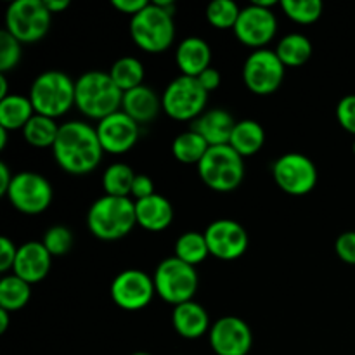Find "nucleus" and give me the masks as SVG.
Listing matches in <instances>:
<instances>
[{
  "label": "nucleus",
  "instance_id": "obj_4",
  "mask_svg": "<svg viewBox=\"0 0 355 355\" xmlns=\"http://www.w3.org/2000/svg\"><path fill=\"white\" fill-rule=\"evenodd\" d=\"M28 97L35 113L58 120L75 106V80L61 69H47L33 80Z\"/></svg>",
  "mask_w": 355,
  "mask_h": 355
},
{
  "label": "nucleus",
  "instance_id": "obj_49",
  "mask_svg": "<svg viewBox=\"0 0 355 355\" xmlns=\"http://www.w3.org/2000/svg\"><path fill=\"white\" fill-rule=\"evenodd\" d=\"M352 151H354V155H355V141H354V144H352Z\"/></svg>",
  "mask_w": 355,
  "mask_h": 355
},
{
  "label": "nucleus",
  "instance_id": "obj_3",
  "mask_svg": "<svg viewBox=\"0 0 355 355\" xmlns=\"http://www.w3.org/2000/svg\"><path fill=\"white\" fill-rule=\"evenodd\" d=\"M87 225L92 236L103 241H118L127 238L137 225L135 201L130 198H97L87 211Z\"/></svg>",
  "mask_w": 355,
  "mask_h": 355
},
{
  "label": "nucleus",
  "instance_id": "obj_44",
  "mask_svg": "<svg viewBox=\"0 0 355 355\" xmlns=\"http://www.w3.org/2000/svg\"><path fill=\"white\" fill-rule=\"evenodd\" d=\"M44 3L51 14L62 12V10H66L69 7V0H44Z\"/></svg>",
  "mask_w": 355,
  "mask_h": 355
},
{
  "label": "nucleus",
  "instance_id": "obj_34",
  "mask_svg": "<svg viewBox=\"0 0 355 355\" xmlns=\"http://www.w3.org/2000/svg\"><path fill=\"white\" fill-rule=\"evenodd\" d=\"M281 9L295 23L312 24L322 16L324 6L321 0H283Z\"/></svg>",
  "mask_w": 355,
  "mask_h": 355
},
{
  "label": "nucleus",
  "instance_id": "obj_46",
  "mask_svg": "<svg viewBox=\"0 0 355 355\" xmlns=\"http://www.w3.org/2000/svg\"><path fill=\"white\" fill-rule=\"evenodd\" d=\"M9 94V83H7V76L3 73H0V101L6 99Z\"/></svg>",
  "mask_w": 355,
  "mask_h": 355
},
{
  "label": "nucleus",
  "instance_id": "obj_11",
  "mask_svg": "<svg viewBox=\"0 0 355 355\" xmlns=\"http://www.w3.org/2000/svg\"><path fill=\"white\" fill-rule=\"evenodd\" d=\"M6 198L21 214L38 215L51 207L54 191L42 173L17 172L14 173Z\"/></svg>",
  "mask_w": 355,
  "mask_h": 355
},
{
  "label": "nucleus",
  "instance_id": "obj_9",
  "mask_svg": "<svg viewBox=\"0 0 355 355\" xmlns=\"http://www.w3.org/2000/svg\"><path fill=\"white\" fill-rule=\"evenodd\" d=\"M52 14L44 0H14L6 10V28L21 44H37L51 28Z\"/></svg>",
  "mask_w": 355,
  "mask_h": 355
},
{
  "label": "nucleus",
  "instance_id": "obj_26",
  "mask_svg": "<svg viewBox=\"0 0 355 355\" xmlns=\"http://www.w3.org/2000/svg\"><path fill=\"white\" fill-rule=\"evenodd\" d=\"M312 42L304 33H288L277 42L276 54L284 66L298 68L312 58Z\"/></svg>",
  "mask_w": 355,
  "mask_h": 355
},
{
  "label": "nucleus",
  "instance_id": "obj_13",
  "mask_svg": "<svg viewBox=\"0 0 355 355\" xmlns=\"http://www.w3.org/2000/svg\"><path fill=\"white\" fill-rule=\"evenodd\" d=\"M110 293L111 300L121 311L137 312L148 307L155 298V281H153V276H149L144 270H121L111 283Z\"/></svg>",
  "mask_w": 355,
  "mask_h": 355
},
{
  "label": "nucleus",
  "instance_id": "obj_22",
  "mask_svg": "<svg viewBox=\"0 0 355 355\" xmlns=\"http://www.w3.org/2000/svg\"><path fill=\"white\" fill-rule=\"evenodd\" d=\"M162 110V96H158L151 87L141 85L123 94L121 111L127 113L128 116L134 121H137L139 125L153 121L158 116Z\"/></svg>",
  "mask_w": 355,
  "mask_h": 355
},
{
  "label": "nucleus",
  "instance_id": "obj_39",
  "mask_svg": "<svg viewBox=\"0 0 355 355\" xmlns=\"http://www.w3.org/2000/svg\"><path fill=\"white\" fill-rule=\"evenodd\" d=\"M17 248L14 241L7 236L0 238V272H9L14 269V262L17 257Z\"/></svg>",
  "mask_w": 355,
  "mask_h": 355
},
{
  "label": "nucleus",
  "instance_id": "obj_5",
  "mask_svg": "<svg viewBox=\"0 0 355 355\" xmlns=\"http://www.w3.org/2000/svg\"><path fill=\"white\" fill-rule=\"evenodd\" d=\"M130 37L139 49L146 52H163L175 40L173 12L158 3L149 2L141 12L132 16Z\"/></svg>",
  "mask_w": 355,
  "mask_h": 355
},
{
  "label": "nucleus",
  "instance_id": "obj_36",
  "mask_svg": "<svg viewBox=\"0 0 355 355\" xmlns=\"http://www.w3.org/2000/svg\"><path fill=\"white\" fill-rule=\"evenodd\" d=\"M21 45L23 44L14 38L9 31H0V73L7 75L19 64L21 54H23Z\"/></svg>",
  "mask_w": 355,
  "mask_h": 355
},
{
  "label": "nucleus",
  "instance_id": "obj_31",
  "mask_svg": "<svg viewBox=\"0 0 355 355\" xmlns=\"http://www.w3.org/2000/svg\"><path fill=\"white\" fill-rule=\"evenodd\" d=\"M137 173L127 163H113L103 173V189L107 196L130 198Z\"/></svg>",
  "mask_w": 355,
  "mask_h": 355
},
{
  "label": "nucleus",
  "instance_id": "obj_47",
  "mask_svg": "<svg viewBox=\"0 0 355 355\" xmlns=\"http://www.w3.org/2000/svg\"><path fill=\"white\" fill-rule=\"evenodd\" d=\"M7 135H9V130H6V128L0 127V149H6Z\"/></svg>",
  "mask_w": 355,
  "mask_h": 355
},
{
  "label": "nucleus",
  "instance_id": "obj_12",
  "mask_svg": "<svg viewBox=\"0 0 355 355\" xmlns=\"http://www.w3.org/2000/svg\"><path fill=\"white\" fill-rule=\"evenodd\" d=\"M286 66L277 58L276 51L259 49L246 58L243 64V83L257 96H269L281 87Z\"/></svg>",
  "mask_w": 355,
  "mask_h": 355
},
{
  "label": "nucleus",
  "instance_id": "obj_29",
  "mask_svg": "<svg viewBox=\"0 0 355 355\" xmlns=\"http://www.w3.org/2000/svg\"><path fill=\"white\" fill-rule=\"evenodd\" d=\"M59 127H61V125H58V121H55L54 118L35 113L21 132H23L24 141H26L28 144L33 146V148L52 149L55 139H58Z\"/></svg>",
  "mask_w": 355,
  "mask_h": 355
},
{
  "label": "nucleus",
  "instance_id": "obj_15",
  "mask_svg": "<svg viewBox=\"0 0 355 355\" xmlns=\"http://www.w3.org/2000/svg\"><path fill=\"white\" fill-rule=\"evenodd\" d=\"M205 238L210 255L225 262L238 260L239 257L245 255L250 246V236L246 229L232 218H218L211 222L205 229Z\"/></svg>",
  "mask_w": 355,
  "mask_h": 355
},
{
  "label": "nucleus",
  "instance_id": "obj_10",
  "mask_svg": "<svg viewBox=\"0 0 355 355\" xmlns=\"http://www.w3.org/2000/svg\"><path fill=\"white\" fill-rule=\"evenodd\" d=\"M272 177L281 191L291 196H305L318 186L315 163L304 153H284L272 163Z\"/></svg>",
  "mask_w": 355,
  "mask_h": 355
},
{
  "label": "nucleus",
  "instance_id": "obj_23",
  "mask_svg": "<svg viewBox=\"0 0 355 355\" xmlns=\"http://www.w3.org/2000/svg\"><path fill=\"white\" fill-rule=\"evenodd\" d=\"M135 217L137 224L146 231H165L173 220V207L165 196L155 193L153 196L135 201Z\"/></svg>",
  "mask_w": 355,
  "mask_h": 355
},
{
  "label": "nucleus",
  "instance_id": "obj_17",
  "mask_svg": "<svg viewBox=\"0 0 355 355\" xmlns=\"http://www.w3.org/2000/svg\"><path fill=\"white\" fill-rule=\"evenodd\" d=\"M96 130L104 153L111 155L128 153L141 137V125L121 110L97 121Z\"/></svg>",
  "mask_w": 355,
  "mask_h": 355
},
{
  "label": "nucleus",
  "instance_id": "obj_19",
  "mask_svg": "<svg viewBox=\"0 0 355 355\" xmlns=\"http://www.w3.org/2000/svg\"><path fill=\"white\" fill-rule=\"evenodd\" d=\"M236 123L238 121L227 110L214 107V110H207L201 116H198L191 125V128L198 132L211 148V146L229 144Z\"/></svg>",
  "mask_w": 355,
  "mask_h": 355
},
{
  "label": "nucleus",
  "instance_id": "obj_20",
  "mask_svg": "<svg viewBox=\"0 0 355 355\" xmlns=\"http://www.w3.org/2000/svg\"><path fill=\"white\" fill-rule=\"evenodd\" d=\"M172 324L179 336L186 340H198L210 333L211 322L207 309L198 302L191 300L175 305L172 311Z\"/></svg>",
  "mask_w": 355,
  "mask_h": 355
},
{
  "label": "nucleus",
  "instance_id": "obj_28",
  "mask_svg": "<svg viewBox=\"0 0 355 355\" xmlns=\"http://www.w3.org/2000/svg\"><path fill=\"white\" fill-rule=\"evenodd\" d=\"M31 298V284L17 277L16 274H7L0 281V309L7 312H17L28 305Z\"/></svg>",
  "mask_w": 355,
  "mask_h": 355
},
{
  "label": "nucleus",
  "instance_id": "obj_21",
  "mask_svg": "<svg viewBox=\"0 0 355 355\" xmlns=\"http://www.w3.org/2000/svg\"><path fill=\"white\" fill-rule=\"evenodd\" d=\"M177 68L180 69V75L198 76L210 68L211 62V49L208 42L201 37H186L180 40L175 52Z\"/></svg>",
  "mask_w": 355,
  "mask_h": 355
},
{
  "label": "nucleus",
  "instance_id": "obj_27",
  "mask_svg": "<svg viewBox=\"0 0 355 355\" xmlns=\"http://www.w3.org/2000/svg\"><path fill=\"white\" fill-rule=\"evenodd\" d=\"M208 148L203 137L193 128L186 132H180L172 142V155L177 162L186 163V165H200L203 156L207 155Z\"/></svg>",
  "mask_w": 355,
  "mask_h": 355
},
{
  "label": "nucleus",
  "instance_id": "obj_42",
  "mask_svg": "<svg viewBox=\"0 0 355 355\" xmlns=\"http://www.w3.org/2000/svg\"><path fill=\"white\" fill-rule=\"evenodd\" d=\"M113 7L116 10L123 14H130V16H135L137 12H141L146 6H148V0H113Z\"/></svg>",
  "mask_w": 355,
  "mask_h": 355
},
{
  "label": "nucleus",
  "instance_id": "obj_24",
  "mask_svg": "<svg viewBox=\"0 0 355 355\" xmlns=\"http://www.w3.org/2000/svg\"><path fill=\"white\" fill-rule=\"evenodd\" d=\"M263 144H266V130L259 121L250 120V118L239 120L236 123L231 141H229V146L243 158L257 155L263 148Z\"/></svg>",
  "mask_w": 355,
  "mask_h": 355
},
{
  "label": "nucleus",
  "instance_id": "obj_25",
  "mask_svg": "<svg viewBox=\"0 0 355 355\" xmlns=\"http://www.w3.org/2000/svg\"><path fill=\"white\" fill-rule=\"evenodd\" d=\"M33 114V104L28 96L10 94L0 101V127L6 130H23Z\"/></svg>",
  "mask_w": 355,
  "mask_h": 355
},
{
  "label": "nucleus",
  "instance_id": "obj_2",
  "mask_svg": "<svg viewBox=\"0 0 355 355\" xmlns=\"http://www.w3.org/2000/svg\"><path fill=\"white\" fill-rule=\"evenodd\" d=\"M123 92L113 82L110 71L90 69L75 80V106L92 120H104L121 110Z\"/></svg>",
  "mask_w": 355,
  "mask_h": 355
},
{
  "label": "nucleus",
  "instance_id": "obj_16",
  "mask_svg": "<svg viewBox=\"0 0 355 355\" xmlns=\"http://www.w3.org/2000/svg\"><path fill=\"white\" fill-rule=\"evenodd\" d=\"M208 340L217 355H248L253 345V333L245 319L225 315L211 324Z\"/></svg>",
  "mask_w": 355,
  "mask_h": 355
},
{
  "label": "nucleus",
  "instance_id": "obj_37",
  "mask_svg": "<svg viewBox=\"0 0 355 355\" xmlns=\"http://www.w3.org/2000/svg\"><path fill=\"white\" fill-rule=\"evenodd\" d=\"M336 120L340 127L355 135V94L342 97L336 106Z\"/></svg>",
  "mask_w": 355,
  "mask_h": 355
},
{
  "label": "nucleus",
  "instance_id": "obj_7",
  "mask_svg": "<svg viewBox=\"0 0 355 355\" xmlns=\"http://www.w3.org/2000/svg\"><path fill=\"white\" fill-rule=\"evenodd\" d=\"M153 281L156 295L173 307L193 300L200 284L196 267L182 262L175 255L158 263Z\"/></svg>",
  "mask_w": 355,
  "mask_h": 355
},
{
  "label": "nucleus",
  "instance_id": "obj_40",
  "mask_svg": "<svg viewBox=\"0 0 355 355\" xmlns=\"http://www.w3.org/2000/svg\"><path fill=\"white\" fill-rule=\"evenodd\" d=\"M153 194H155V182H153L151 177L146 175V173H137L134 180V186H132L130 196L135 201H139L153 196Z\"/></svg>",
  "mask_w": 355,
  "mask_h": 355
},
{
  "label": "nucleus",
  "instance_id": "obj_48",
  "mask_svg": "<svg viewBox=\"0 0 355 355\" xmlns=\"http://www.w3.org/2000/svg\"><path fill=\"white\" fill-rule=\"evenodd\" d=\"M132 355H153V354H149V352H134Z\"/></svg>",
  "mask_w": 355,
  "mask_h": 355
},
{
  "label": "nucleus",
  "instance_id": "obj_35",
  "mask_svg": "<svg viewBox=\"0 0 355 355\" xmlns=\"http://www.w3.org/2000/svg\"><path fill=\"white\" fill-rule=\"evenodd\" d=\"M42 243L52 257H64L73 248V232L66 225H52L45 231Z\"/></svg>",
  "mask_w": 355,
  "mask_h": 355
},
{
  "label": "nucleus",
  "instance_id": "obj_18",
  "mask_svg": "<svg viewBox=\"0 0 355 355\" xmlns=\"http://www.w3.org/2000/svg\"><path fill=\"white\" fill-rule=\"evenodd\" d=\"M52 255L42 241H28L17 248L16 262L12 274L26 281L28 284H37L47 277L51 270Z\"/></svg>",
  "mask_w": 355,
  "mask_h": 355
},
{
  "label": "nucleus",
  "instance_id": "obj_1",
  "mask_svg": "<svg viewBox=\"0 0 355 355\" xmlns=\"http://www.w3.org/2000/svg\"><path fill=\"white\" fill-rule=\"evenodd\" d=\"M52 155L59 168L66 173L85 175L99 166L104 149L96 127L87 121L71 120L59 127L58 139L52 146Z\"/></svg>",
  "mask_w": 355,
  "mask_h": 355
},
{
  "label": "nucleus",
  "instance_id": "obj_6",
  "mask_svg": "<svg viewBox=\"0 0 355 355\" xmlns=\"http://www.w3.org/2000/svg\"><path fill=\"white\" fill-rule=\"evenodd\" d=\"M203 184L217 193H231L245 179V158L229 144L211 146L198 165Z\"/></svg>",
  "mask_w": 355,
  "mask_h": 355
},
{
  "label": "nucleus",
  "instance_id": "obj_30",
  "mask_svg": "<svg viewBox=\"0 0 355 355\" xmlns=\"http://www.w3.org/2000/svg\"><path fill=\"white\" fill-rule=\"evenodd\" d=\"M110 75L123 94L135 87L144 85L142 83L144 82V64L134 55H123V58L116 59L111 66Z\"/></svg>",
  "mask_w": 355,
  "mask_h": 355
},
{
  "label": "nucleus",
  "instance_id": "obj_38",
  "mask_svg": "<svg viewBox=\"0 0 355 355\" xmlns=\"http://www.w3.org/2000/svg\"><path fill=\"white\" fill-rule=\"evenodd\" d=\"M336 255L349 266H355V231H347L336 238Z\"/></svg>",
  "mask_w": 355,
  "mask_h": 355
},
{
  "label": "nucleus",
  "instance_id": "obj_8",
  "mask_svg": "<svg viewBox=\"0 0 355 355\" xmlns=\"http://www.w3.org/2000/svg\"><path fill=\"white\" fill-rule=\"evenodd\" d=\"M163 111L177 121H194L207 111L208 92L194 76L179 75L162 94Z\"/></svg>",
  "mask_w": 355,
  "mask_h": 355
},
{
  "label": "nucleus",
  "instance_id": "obj_33",
  "mask_svg": "<svg viewBox=\"0 0 355 355\" xmlns=\"http://www.w3.org/2000/svg\"><path fill=\"white\" fill-rule=\"evenodd\" d=\"M241 7L234 0H214L207 7V21L217 30H234Z\"/></svg>",
  "mask_w": 355,
  "mask_h": 355
},
{
  "label": "nucleus",
  "instance_id": "obj_43",
  "mask_svg": "<svg viewBox=\"0 0 355 355\" xmlns=\"http://www.w3.org/2000/svg\"><path fill=\"white\" fill-rule=\"evenodd\" d=\"M14 173H10L9 166L6 163H0V196H6L7 191H9L10 182H12Z\"/></svg>",
  "mask_w": 355,
  "mask_h": 355
},
{
  "label": "nucleus",
  "instance_id": "obj_41",
  "mask_svg": "<svg viewBox=\"0 0 355 355\" xmlns=\"http://www.w3.org/2000/svg\"><path fill=\"white\" fill-rule=\"evenodd\" d=\"M198 82H200L201 87H203V89L210 94L211 90H217L218 87H220L222 75L217 68H211L210 66V68L205 69V71L198 76Z\"/></svg>",
  "mask_w": 355,
  "mask_h": 355
},
{
  "label": "nucleus",
  "instance_id": "obj_45",
  "mask_svg": "<svg viewBox=\"0 0 355 355\" xmlns=\"http://www.w3.org/2000/svg\"><path fill=\"white\" fill-rule=\"evenodd\" d=\"M9 322H10V312L0 309V335H3V333L7 331V328H9Z\"/></svg>",
  "mask_w": 355,
  "mask_h": 355
},
{
  "label": "nucleus",
  "instance_id": "obj_32",
  "mask_svg": "<svg viewBox=\"0 0 355 355\" xmlns=\"http://www.w3.org/2000/svg\"><path fill=\"white\" fill-rule=\"evenodd\" d=\"M173 250H175L177 259H180L182 262L189 263L193 267L205 262L207 257L210 255L205 232L198 231H187L184 234H180L179 239L175 241V248Z\"/></svg>",
  "mask_w": 355,
  "mask_h": 355
},
{
  "label": "nucleus",
  "instance_id": "obj_14",
  "mask_svg": "<svg viewBox=\"0 0 355 355\" xmlns=\"http://www.w3.org/2000/svg\"><path fill=\"white\" fill-rule=\"evenodd\" d=\"M234 33L243 45L252 47L253 51L267 49V45L274 40L277 33L276 14L269 7L252 2L241 9Z\"/></svg>",
  "mask_w": 355,
  "mask_h": 355
}]
</instances>
